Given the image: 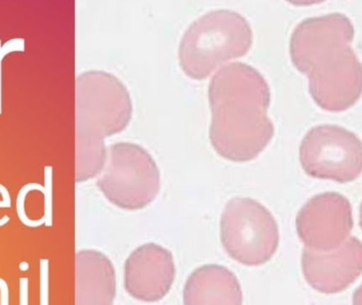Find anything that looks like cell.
Listing matches in <instances>:
<instances>
[{"label":"cell","mask_w":362,"mask_h":305,"mask_svg":"<svg viewBox=\"0 0 362 305\" xmlns=\"http://www.w3.org/2000/svg\"><path fill=\"white\" fill-rule=\"evenodd\" d=\"M38 187H40V183H28V185H23V187L21 188V191H19L18 196H17V215H18L21 223L30 228H37L46 223L45 217H42V219H36V221L29 219L25 210V196H27V194L29 193V192L33 191V190H37L38 191Z\"/></svg>","instance_id":"cell-12"},{"label":"cell","mask_w":362,"mask_h":305,"mask_svg":"<svg viewBox=\"0 0 362 305\" xmlns=\"http://www.w3.org/2000/svg\"><path fill=\"white\" fill-rule=\"evenodd\" d=\"M19 305H29V280L19 279Z\"/></svg>","instance_id":"cell-16"},{"label":"cell","mask_w":362,"mask_h":305,"mask_svg":"<svg viewBox=\"0 0 362 305\" xmlns=\"http://www.w3.org/2000/svg\"><path fill=\"white\" fill-rule=\"evenodd\" d=\"M40 305H49V261H40Z\"/></svg>","instance_id":"cell-15"},{"label":"cell","mask_w":362,"mask_h":305,"mask_svg":"<svg viewBox=\"0 0 362 305\" xmlns=\"http://www.w3.org/2000/svg\"><path fill=\"white\" fill-rule=\"evenodd\" d=\"M19 268H21V270H27L28 268H29V265H28L27 262H23V263L21 264V266H19Z\"/></svg>","instance_id":"cell-19"},{"label":"cell","mask_w":362,"mask_h":305,"mask_svg":"<svg viewBox=\"0 0 362 305\" xmlns=\"http://www.w3.org/2000/svg\"><path fill=\"white\" fill-rule=\"evenodd\" d=\"M6 191H8V189L0 183V193H1V195L6 193ZM0 208H11V200H2L1 202H0ZM8 221H10V217H8V215H4L2 219H0V227L6 225Z\"/></svg>","instance_id":"cell-18"},{"label":"cell","mask_w":362,"mask_h":305,"mask_svg":"<svg viewBox=\"0 0 362 305\" xmlns=\"http://www.w3.org/2000/svg\"><path fill=\"white\" fill-rule=\"evenodd\" d=\"M300 162L310 176L348 183L362 173V142L338 125H318L304 136Z\"/></svg>","instance_id":"cell-6"},{"label":"cell","mask_w":362,"mask_h":305,"mask_svg":"<svg viewBox=\"0 0 362 305\" xmlns=\"http://www.w3.org/2000/svg\"><path fill=\"white\" fill-rule=\"evenodd\" d=\"M98 187L115 206L124 210L146 208L158 195L160 172L141 146L119 142L108 149Z\"/></svg>","instance_id":"cell-4"},{"label":"cell","mask_w":362,"mask_h":305,"mask_svg":"<svg viewBox=\"0 0 362 305\" xmlns=\"http://www.w3.org/2000/svg\"><path fill=\"white\" fill-rule=\"evenodd\" d=\"M308 76L310 95L323 110L344 112L361 99L362 64L352 47L327 55Z\"/></svg>","instance_id":"cell-7"},{"label":"cell","mask_w":362,"mask_h":305,"mask_svg":"<svg viewBox=\"0 0 362 305\" xmlns=\"http://www.w3.org/2000/svg\"><path fill=\"white\" fill-rule=\"evenodd\" d=\"M76 305H114L116 272L101 251L85 249L76 255Z\"/></svg>","instance_id":"cell-10"},{"label":"cell","mask_w":362,"mask_h":305,"mask_svg":"<svg viewBox=\"0 0 362 305\" xmlns=\"http://www.w3.org/2000/svg\"><path fill=\"white\" fill-rule=\"evenodd\" d=\"M175 276L173 255L156 243L141 245L125 261V291L139 301L163 300L171 291Z\"/></svg>","instance_id":"cell-9"},{"label":"cell","mask_w":362,"mask_h":305,"mask_svg":"<svg viewBox=\"0 0 362 305\" xmlns=\"http://www.w3.org/2000/svg\"><path fill=\"white\" fill-rule=\"evenodd\" d=\"M0 305H10V291L8 283L0 278Z\"/></svg>","instance_id":"cell-17"},{"label":"cell","mask_w":362,"mask_h":305,"mask_svg":"<svg viewBox=\"0 0 362 305\" xmlns=\"http://www.w3.org/2000/svg\"><path fill=\"white\" fill-rule=\"evenodd\" d=\"M354 35L352 21L341 13L304 19L291 34V61L300 72L308 74L327 55L351 47Z\"/></svg>","instance_id":"cell-8"},{"label":"cell","mask_w":362,"mask_h":305,"mask_svg":"<svg viewBox=\"0 0 362 305\" xmlns=\"http://www.w3.org/2000/svg\"><path fill=\"white\" fill-rule=\"evenodd\" d=\"M1 42V40H0ZM25 50V40L23 38H13L4 45L0 44V115L2 113V61L10 53L23 52Z\"/></svg>","instance_id":"cell-14"},{"label":"cell","mask_w":362,"mask_h":305,"mask_svg":"<svg viewBox=\"0 0 362 305\" xmlns=\"http://www.w3.org/2000/svg\"><path fill=\"white\" fill-rule=\"evenodd\" d=\"M221 241L227 255L238 263L263 265L278 247V226L269 210L257 200L234 197L221 214Z\"/></svg>","instance_id":"cell-5"},{"label":"cell","mask_w":362,"mask_h":305,"mask_svg":"<svg viewBox=\"0 0 362 305\" xmlns=\"http://www.w3.org/2000/svg\"><path fill=\"white\" fill-rule=\"evenodd\" d=\"M76 91V181L82 183L103 170L107 156L104 139L129 125L133 105L124 84L101 70L80 74Z\"/></svg>","instance_id":"cell-2"},{"label":"cell","mask_w":362,"mask_h":305,"mask_svg":"<svg viewBox=\"0 0 362 305\" xmlns=\"http://www.w3.org/2000/svg\"><path fill=\"white\" fill-rule=\"evenodd\" d=\"M45 185H40L38 191L44 194L45 225L51 227L52 225V166H45Z\"/></svg>","instance_id":"cell-13"},{"label":"cell","mask_w":362,"mask_h":305,"mask_svg":"<svg viewBox=\"0 0 362 305\" xmlns=\"http://www.w3.org/2000/svg\"><path fill=\"white\" fill-rule=\"evenodd\" d=\"M183 305H243L242 287L229 268L204 264L187 278Z\"/></svg>","instance_id":"cell-11"},{"label":"cell","mask_w":362,"mask_h":305,"mask_svg":"<svg viewBox=\"0 0 362 305\" xmlns=\"http://www.w3.org/2000/svg\"><path fill=\"white\" fill-rule=\"evenodd\" d=\"M209 103L211 144L221 157L250 161L272 142L269 86L252 66L240 62L223 66L209 85Z\"/></svg>","instance_id":"cell-1"},{"label":"cell","mask_w":362,"mask_h":305,"mask_svg":"<svg viewBox=\"0 0 362 305\" xmlns=\"http://www.w3.org/2000/svg\"><path fill=\"white\" fill-rule=\"evenodd\" d=\"M252 45L247 19L231 10H215L189 25L180 44V64L187 76L204 80L218 66L244 57Z\"/></svg>","instance_id":"cell-3"}]
</instances>
